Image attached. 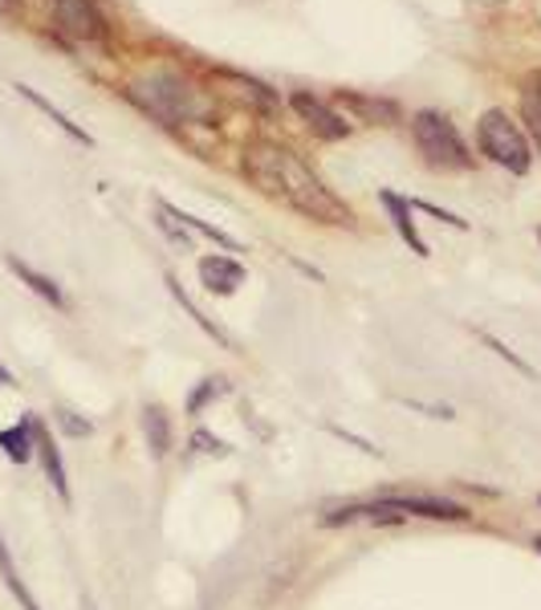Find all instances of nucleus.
Returning <instances> with one entry per match:
<instances>
[{
  "label": "nucleus",
  "instance_id": "f257e3e1",
  "mask_svg": "<svg viewBox=\"0 0 541 610\" xmlns=\"http://www.w3.org/2000/svg\"><path fill=\"white\" fill-rule=\"evenodd\" d=\"M245 176L260 196H269L273 204H282V208L297 211V216H306V220L314 224L354 220V211L322 184L318 171H309L282 142H269V139L245 142Z\"/></svg>",
  "mask_w": 541,
  "mask_h": 610
},
{
  "label": "nucleus",
  "instance_id": "f03ea898",
  "mask_svg": "<svg viewBox=\"0 0 541 610\" xmlns=\"http://www.w3.org/2000/svg\"><path fill=\"white\" fill-rule=\"evenodd\" d=\"M130 102H139L155 122L164 127H191V122H208L213 106L204 102V95L184 78L179 70H151L127 90Z\"/></svg>",
  "mask_w": 541,
  "mask_h": 610
},
{
  "label": "nucleus",
  "instance_id": "7ed1b4c3",
  "mask_svg": "<svg viewBox=\"0 0 541 610\" xmlns=\"http://www.w3.org/2000/svg\"><path fill=\"white\" fill-rule=\"evenodd\" d=\"M403 521V516H427V521H469V509L447 501V496L432 493H387L378 501H363V505H346L338 513H326L322 525H346V521Z\"/></svg>",
  "mask_w": 541,
  "mask_h": 610
},
{
  "label": "nucleus",
  "instance_id": "20e7f679",
  "mask_svg": "<svg viewBox=\"0 0 541 610\" xmlns=\"http://www.w3.org/2000/svg\"><path fill=\"white\" fill-rule=\"evenodd\" d=\"M412 139L432 171H472V164H476L456 122L440 110H420L412 118Z\"/></svg>",
  "mask_w": 541,
  "mask_h": 610
},
{
  "label": "nucleus",
  "instance_id": "39448f33",
  "mask_svg": "<svg viewBox=\"0 0 541 610\" xmlns=\"http://www.w3.org/2000/svg\"><path fill=\"white\" fill-rule=\"evenodd\" d=\"M476 147H481V155H489L496 167H505L509 176H525L533 164L525 130H521L505 110H484L481 122H476Z\"/></svg>",
  "mask_w": 541,
  "mask_h": 610
},
{
  "label": "nucleus",
  "instance_id": "423d86ee",
  "mask_svg": "<svg viewBox=\"0 0 541 610\" xmlns=\"http://www.w3.org/2000/svg\"><path fill=\"white\" fill-rule=\"evenodd\" d=\"M289 106H294L297 115L306 118V127L314 130L318 139H326V142H342L354 130L351 118L338 115V110H334L326 98L309 95V90H294V95H289Z\"/></svg>",
  "mask_w": 541,
  "mask_h": 610
},
{
  "label": "nucleus",
  "instance_id": "0eeeda50",
  "mask_svg": "<svg viewBox=\"0 0 541 610\" xmlns=\"http://www.w3.org/2000/svg\"><path fill=\"white\" fill-rule=\"evenodd\" d=\"M53 21L78 41H107V21L95 0H53Z\"/></svg>",
  "mask_w": 541,
  "mask_h": 610
},
{
  "label": "nucleus",
  "instance_id": "6e6552de",
  "mask_svg": "<svg viewBox=\"0 0 541 610\" xmlns=\"http://www.w3.org/2000/svg\"><path fill=\"white\" fill-rule=\"evenodd\" d=\"M29 427H33V447H37V460H41V469H46V481L53 484V493L61 501H70V481H66V464H61V452L53 444V435L49 427L37 415H29Z\"/></svg>",
  "mask_w": 541,
  "mask_h": 610
},
{
  "label": "nucleus",
  "instance_id": "1a4fd4ad",
  "mask_svg": "<svg viewBox=\"0 0 541 610\" xmlns=\"http://www.w3.org/2000/svg\"><path fill=\"white\" fill-rule=\"evenodd\" d=\"M200 282L208 294H236L240 285H245V265L233 257H224V253H213V257H204L200 260Z\"/></svg>",
  "mask_w": 541,
  "mask_h": 610
},
{
  "label": "nucleus",
  "instance_id": "9d476101",
  "mask_svg": "<svg viewBox=\"0 0 541 610\" xmlns=\"http://www.w3.org/2000/svg\"><path fill=\"white\" fill-rule=\"evenodd\" d=\"M378 204L387 208V216H391V224H395V233H400L403 245L412 248L415 257H427L424 236H420V228H415V220H412V204L403 200V196H395V191H378Z\"/></svg>",
  "mask_w": 541,
  "mask_h": 610
},
{
  "label": "nucleus",
  "instance_id": "9b49d317",
  "mask_svg": "<svg viewBox=\"0 0 541 610\" xmlns=\"http://www.w3.org/2000/svg\"><path fill=\"white\" fill-rule=\"evenodd\" d=\"M338 102L354 115V122H395L400 118V106L391 98H371L358 95V90H338Z\"/></svg>",
  "mask_w": 541,
  "mask_h": 610
},
{
  "label": "nucleus",
  "instance_id": "f8f14e48",
  "mask_svg": "<svg viewBox=\"0 0 541 610\" xmlns=\"http://www.w3.org/2000/svg\"><path fill=\"white\" fill-rule=\"evenodd\" d=\"M12 90H17V95H21L24 102H33L37 110H41V115H46L49 122H53V127H58V130H66V135H70L73 142H82V147H95V139H90V130H82V127H78V122H70V115H61L58 106L49 102V98H41V95H37L33 86L17 82V86H12Z\"/></svg>",
  "mask_w": 541,
  "mask_h": 610
},
{
  "label": "nucleus",
  "instance_id": "ddd939ff",
  "mask_svg": "<svg viewBox=\"0 0 541 610\" xmlns=\"http://www.w3.org/2000/svg\"><path fill=\"white\" fill-rule=\"evenodd\" d=\"M4 265H9L12 273H17V277H21L24 285H29V289H33L37 297H46L49 305H66V294H61V285L53 282V277H46V273H37L33 265H24L21 257H12V253H4Z\"/></svg>",
  "mask_w": 541,
  "mask_h": 610
},
{
  "label": "nucleus",
  "instance_id": "4468645a",
  "mask_svg": "<svg viewBox=\"0 0 541 610\" xmlns=\"http://www.w3.org/2000/svg\"><path fill=\"white\" fill-rule=\"evenodd\" d=\"M0 447H4V456H9L12 464H29V460L37 456L29 415H24V420L17 423V427H4V432H0Z\"/></svg>",
  "mask_w": 541,
  "mask_h": 610
},
{
  "label": "nucleus",
  "instance_id": "2eb2a0df",
  "mask_svg": "<svg viewBox=\"0 0 541 610\" xmlns=\"http://www.w3.org/2000/svg\"><path fill=\"white\" fill-rule=\"evenodd\" d=\"M521 122L530 127L533 142L541 147V70H533L525 82H521Z\"/></svg>",
  "mask_w": 541,
  "mask_h": 610
},
{
  "label": "nucleus",
  "instance_id": "dca6fc26",
  "mask_svg": "<svg viewBox=\"0 0 541 610\" xmlns=\"http://www.w3.org/2000/svg\"><path fill=\"white\" fill-rule=\"evenodd\" d=\"M142 432H147V444H151L155 456H167V447H171V420H167L164 407H142Z\"/></svg>",
  "mask_w": 541,
  "mask_h": 610
},
{
  "label": "nucleus",
  "instance_id": "f3484780",
  "mask_svg": "<svg viewBox=\"0 0 541 610\" xmlns=\"http://www.w3.org/2000/svg\"><path fill=\"white\" fill-rule=\"evenodd\" d=\"M0 578H4V587L12 590V599L21 602V610H41L33 594H29V587L21 582V574H17V565H12V553H9V545H4V538H0Z\"/></svg>",
  "mask_w": 541,
  "mask_h": 610
},
{
  "label": "nucleus",
  "instance_id": "a211bd4d",
  "mask_svg": "<svg viewBox=\"0 0 541 610\" xmlns=\"http://www.w3.org/2000/svg\"><path fill=\"white\" fill-rule=\"evenodd\" d=\"M167 289H171V297H176L179 305H184V309H188L191 317H196V326L204 329V334H208V338H216V342H224V346H233V338H228V334H224L220 326H216V322H208V317H204V309L196 302H191L188 294H184V289H179V282L176 277H171V273H167Z\"/></svg>",
  "mask_w": 541,
  "mask_h": 610
},
{
  "label": "nucleus",
  "instance_id": "6ab92c4d",
  "mask_svg": "<svg viewBox=\"0 0 541 610\" xmlns=\"http://www.w3.org/2000/svg\"><path fill=\"white\" fill-rule=\"evenodd\" d=\"M224 391H228V387H224V378H204V387L196 391V395H191L188 411H191V415H200V411H204V403H208V400H220Z\"/></svg>",
  "mask_w": 541,
  "mask_h": 610
},
{
  "label": "nucleus",
  "instance_id": "aec40b11",
  "mask_svg": "<svg viewBox=\"0 0 541 610\" xmlns=\"http://www.w3.org/2000/svg\"><path fill=\"white\" fill-rule=\"evenodd\" d=\"M407 204H412V208H420V211H427V216H435V220H440V224H452V228H460V233L469 228V220H460L456 211L440 208V204H427V200H407Z\"/></svg>",
  "mask_w": 541,
  "mask_h": 610
},
{
  "label": "nucleus",
  "instance_id": "412c9836",
  "mask_svg": "<svg viewBox=\"0 0 541 610\" xmlns=\"http://www.w3.org/2000/svg\"><path fill=\"white\" fill-rule=\"evenodd\" d=\"M484 342H489V346H493V351H496V354H501V358H505V363H509V366H518L521 375H530V378H533V366H530V363H525V358H518V354L509 351L505 342H496V338H493V334H484Z\"/></svg>",
  "mask_w": 541,
  "mask_h": 610
},
{
  "label": "nucleus",
  "instance_id": "4be33fe9",
  "mask_svg": "<svg viewBox=\"0 0 541 610\" xmlns=\"http://www.w3.org/2000/svg\"><path fill=\"white\" fill-rule=\"evenodd\" d=\"M191 444H200V452H208V456H228V444L216 440V435H208V432H196L191 435Z\"/></svg>",
  "mask_w": 541,
  "mask_h": 610
},
{
  "label": "nucleus",
  "instance_id": "5701e85b",
  "mask_svg": "<svg viewBox=\"0 0 541 610\" xmlns=\"http://www.w3.org/2000/svg\"><path fill=\"white\" fill-rule=\"evenodd\" d=\"M58 420H61V427H66L70 435H90V423L73 420V411H58Z\"/></svg>",
  "mask_w": 541,
  "mask_h": 610
},
{
  "label": "nucleus",
  "instance_id": "b1692460",
  "mask_svg": "<svg viewBox=\"0 0 541 610\" xmlns=\"http://www.w3.org/2000/svg\"><path fill=\"white\" fill-rule=\"evenodd\" d=\"M0 387H12V371L4 363H0Z\"/></svg>",
  "mask_w": 541,
  "mask_h": 610
},
{
  "label": "nucleus",
  "instance_id": "393cba45",
  "mask_svg": "<svg viewBox=\"0 0 541 610\" xmlns=\"http://www.w3.org/2000/svg\"><path fill=\"white\" fill-rule=\"evenodd\" d=\"M533 550H538V553H541V538H533Z\"/></svg>",
  "mask_w": 541,
  "mask_h": 610
}]
</instances>
